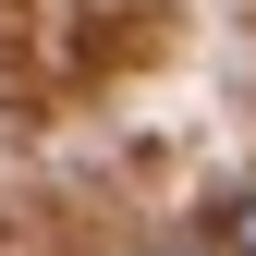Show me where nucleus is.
<instances>
[{
  "instance_id": "f257e3e1",
  "label": "nucleus",
  "mask_w": 256,
  "mask_h": 256,
  "mask_svg": "<svg viewBox=\"0 0 256 256\" xmlns=\"http://www.w3.org/2000/svg\"><path fill=\"white\" fill-rule=\"evenodd\" d=\"M220 256H256V196H232V220H220Z\"/></svg>"
},
{
  "instance_id": "f03ea898",
  "label": "nucleus",
  "mask_w": 256,
  "mask_h": 256,
  "mask_svg": "<svg viewBox=\"0 0 256 256\" xmlns=\"http://www.w3.org/2000/svg\"><path fill=\"white\" fill-rule=\"evenodd\" d=\"M24 12H37V0H0V37H12V24H24Z\"/></svg>"
},
{
  "instance_id": "7ed1b4c3",
  "label": "nucleus",
  "mask_w": 256,
  "mask_h": 256,
  "mask_svg": "<svg viewBox=\"0 0 256 256\" xmlns=\"http://www.w3.org/2000/svg\"><path fill=\"white\" fill-rule=\"evenodd\" d=\"M146 256H208V244H146Z\"/></svg>"
}]
</instances>
